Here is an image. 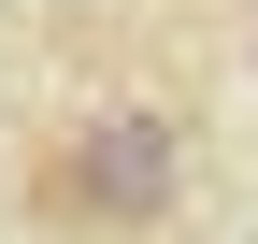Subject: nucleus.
<instances>
[{
    "label": "nucleus",
    "instance_id": "nucleus-1",
    "mask_svg": "<svg viewBox=\"0 0 258 244\" xmlns=\"http://www.w3.org/2000/svg\"><path fill=\"white\" fill-rule=\"evenodd\" d=\"M29 216L43 230H86V244H158L186 216V130L158 101H101L29 158Z\"/></svg>",
    "mask_w": 258,
    "mask_h": 244
}]
</instances>
